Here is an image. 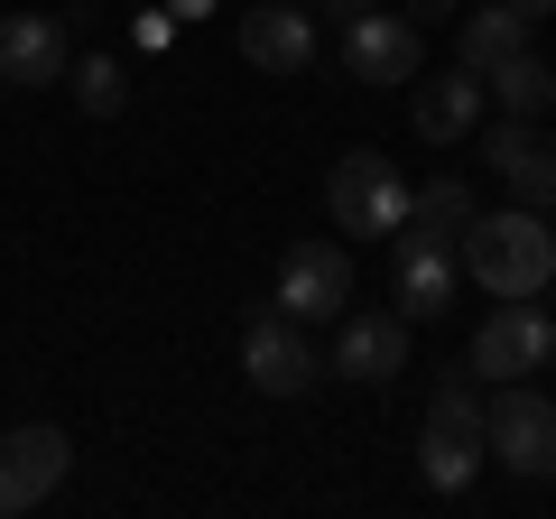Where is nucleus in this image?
<instances>
[{
  "label": "nucleus",
  "instance_id": "1",
  "mask_svg": "<svg viewBox=\"0 0 556 519\" xmlns=\"http://www.w3.org/2000/svg\"><path fill=\"white\" fill-rule=\"evenodd\" d=\"M455 251H464V279L492 288V298H547V279H556V232H547L538 204L473 214V232H464Z\"/></svg>",
  "mask_w": 556,
  "mask_h": 519
},
{
  "label": "nucleus",
  "instance_id": "2",
  "mask_svg": "<svg viewBox=\"0 0 556 519\" xmlns=\"http://www.w3.org/2000/svg\"><path fill=\"white\" fill-rule=\"evenodd\" d=\"M408 204H417V186L399 177L380 149H343L334 167H325V214H334V232H408Z\"/></svg>",
  "mask_w": 556,
  "mask_h": 519
},
{
  "label": "nucleus",
  "instance_id": "3",
  "mask_svg": "<svg viewBox=\"0 0 556 519\" xmlns=\"http://www.w3.org/2000/svg\"><path fill=\"white\" fill-rule=\"evenodd\" d=\"M482 445H492L501 473L556 482V400H547V390H529V380H501V390H492V418H482Z\"/></svg>",
  "mask_w": 556,
  "mask_h": 519
},
{
  "label": "nucleus",
  "instance_id": "4",
  "mask_svg": "<svg viewBox=\"0 0 556 519\" xmlns=\"http://www.w3.org/2000/svg\"><path fill=\"white\" fill-rule=\"evenodd\" d=\"M547 353H556V306H529V298H501L492 316L473 325V371L482 380H529V371H547Z\"/></svg>",
  "mask_w": 556,
  "mask_h": 519
},
{
  "label": "nucleus",
  "instance_id": "5",
  "mask_svg": "<svg viewBox=\"0 0 556 519\" xmlns=\"http://www.w3.org/2000/svg\"><path fill=\"white\" fill-rule=\"evenodd\" d=\"M343 75L353 84H417L427 75V28L408 10H362V20H343Z\"/></svg>",
  "mask_w": 556,
  "mask_h": 519
},
{
  "label": "nucleus",
  "instance_id": "6",
  "mask_svg": "<svg viewBox=\"0 0 556 519\" xmlns=\"http://www.w3.org/2000/svg\"><path fill=\"white\" fill-rule=\"evenodd\" d=\"M241 371H251V390H269V400H306L325 371V353L306 343V325L288 316V306H269V316H251V334H241Z\"/></svg>",
  "mask_w": 556,
  "mask_h": 519
},
{
  "label": "nucleus",
  "instance_id": "7",
  "mask_svg": "<svg viewBox=\"0 0 556 519\" xmlns=\"http://www.w3.org/2000/svg\"><path fill=\"white\" fill-rule=\"evenodd\" d=\"M278 306L298 325H343V306H353V251L343 241H298L278 260Z\"/></svg>",
  "mask_w": 556,
  "mask_h": 519
},
{
  "label": "nucleus",
  "instance_id": "8",
  "mask_svg": "<svg viewBox=\"0 0 556 519\" xmlns=\"http://www.w3.org/2000/svg\"><path fill=\"white\" fill-rule=\"evenodd\" d=\"M455 279H464V251L455 241H437V232H390V298H399V316H437L445 298H455Z\"/></svg>",
  "mask_w": 556,
  "mask_h": 519
},
{
  "label": "nucleus",
  "instance_id": "9",
  "mask_svg": "<svg viewBox=\"0 0 556 519\" xmlns=\"http://www.w3.org/2000/svg\"><path fill=\"white\" fill-rule=\"evenodd\" d=\"M65 65H75V28H65L56 10H20V20H0V84L38 93V84H65Z\"/></svg>",
  "mask_w": 556,
  "mask_h": 519
},
{
  "label": "nucleus",
  "instance_id": "10",
  "mask_svg": "<svg viewBox=\"0 0 556 519\" xmlns=\"http://www.w3.org/2000/svg\"><path fill=\"white\" fill-rule=\"evenodd\" d=\"M482 167L510 186V204H538V214L556 204V149L538 140V121H510V112H501L492 130H482Z\"/></svg>",
  "mask_w": 556,
  "mask_h": 519
},
{
  "label": "nucleus",
  "instance_id": "11",
  "mask_svg": "<svg viewBox=\"0 0 556 519\" xmlns=\"http://www.w3.org/2000/svg\"><path fill=\"white\" fill-rule=\"evenodd\" d=\"M241 65H260V75H306L316 65V10H298V0L241 10Z\"/></svg>",
  "mask_w": 556,
  "mask_h": 519
},
{
  "label": "nucleus",
  "instance_id": "12",
  "mask_svg": "<svg viewBox=\"0 0 556 519\" xmlns=\"http://www.w3.org/2000/svg\"><path fill=\"white\" fill-rule=\"evenodd\" d=\"M482 102H492V93H482L473 65H445V75L417 84L408 121H417V140H427V149H455V140H473V130H482Z\"/></svg>",
  "mask_w": 556,
  "mask_h": 519
},
{
  "label": "nucleus",
  "instance_id": "13",
  "mask_svg": "<svg viewBox=\"0 0 556 519\" xmlns=\"http://www.w3.org/2000/svg\"><path fill=\"white\" fill-rule=\"evenodd\" d=\"M334 371L343 380H362V390H380V380H399L408 371V316H353L343 306V334H334Z\"/></svg>",
  "mask_w": 556,
  "mask_h": 519
},
{
  "label": "nucleus",
  "instance_id": "14",
  "mask_svg": "<svg viewBox=\"0 0 556 519\" xmlns=\"http://www.w3.org/2000/svg\"><path fill=\"white\" fill-rule=\"evenodd\" d=\"M0 464H10V482H20V501L38 510V501H56V482H65V464H75V445H65V427L28 418V427H10V436H0Z\"/></svg>",
  "mask_w": 556,
  "mask_h": 519
},
{
  "label": "nucleus",
  "instance_id": "15",
  "mask_svg": "<svg viewBox=\"0 0 556 519\" xmlns=\"http://www.w3.org/2000/svg\"><path fill=\"white\" fill-rule=\"evenodd\" d=\"M482 464H492V445H482L473 427H437V418L417 427V482H427V492H445V501H455L464 482L482 473Z\"/></svg>",
  "mask_w": 556,
  "mask_h": 519
},
{
  "label": "nucleus",
  "instance_id": "16",
  "mask_svg": "<svg viewBox=\"0 0 556 519\" xmlns=\"http://www.w3.org/2000/svg\"><path fill=\"white\" fill-rule=\"evenodd\" d=\"M519 47H529V20H519L510 0H482V10L455 20V65H473V75H492V65L519 56Z\"/></svg>",
  "mask_w": 556,
  "mask_h": 519
},
{
  "label": "nucleus",
  "instance_id": "17",
  "mask_svg": "<svg viewBox=\"0 0 556 519\" xmlns=\"http://www.w3.org/2000/svg\"><path fill=\"white\" fill-rule=\"evenodd\" d=\"M482 93H492L510 121H547L556 112V65L538 56V47H519V56H501L492 75H482Z\"/></svg>",
  "mask_w": 556,
  "mask_h": 519
},
{
  "label": "nucleus",
  "instance_id": "18",
  "mask_svg": "<svg viewBox=\"0 0 556 519\" xmlns=\"http://www.w3.org/2000/svg\"><path fill=\"white\" fill-rule=\"evenodd\" d=\"M473 214H482V204H473V186H464V177H427V186H417V204H408V223H417V232H437V241H464V232H473Z\"/></svg>",
  "mask_w": 556,
  "mask_h": 519
},
{
  "label": "nucleus",
  "instance_id": "19",
  "mask_svg": "<svg viewBox=\"0 0 556 519\" xmlns=\"http://www.w3.org/2000/svg\"><path fill=\"white\" fill-rule=\"evenodd\" d=\"M65 93H75L93 121H112L121 102H130V75H121V56H102V47H75V65H65Z\"/></svg>",
  "mask_w": 556,
  "mask_h": 519
},
{
  "label": "nucleus",
  "instance_id": "20",
  "mask_svg": "<svg viewBox=\"0 0 556 519\" xmlns=\"http://www.w3.org/2000/svg\"><path fill=\"white\" fill-rule=\"evenodd\" d=\"M408 20H464V0H408Z\"/></svg>",
  "mask_w": 556,
  "mask_h": 519
},
{
  "label": "nucleus",
  "instance_id": "21",
  "mask_svg": "<svg viewBox=\"0 0 556 519\" xmlns=\"http://www.w3.org/2000/svg\"><path fill=\"white\" fill-rule=\"evenodd\" d=\"M28 501H20V482H10V464H0V519H20Z\"/></svg>",
  "mask_w": 556,
  "mask_h": 519
},
{
  "label": "nucleus",
  "instance_id": "22",
  "mask_svg": "<svg viewBox=\"0 0 556 519\" xmlns=\"http://www.w3.org/2000/svg\"><path fill=\"white\" fill-rule=\"evenodd\" d=\"M316 10H343V20H362V10H390V0H316Z\"/></svg>",
  "mask_w": 556,
  "mask_h": 519
},
{
  "label": "nucleus",
  "instance_id": "23",
  "mask_svg": "<svg viewBox=\"0 0 556 519\" xmlns=\"http://www.w3.org/2000/svg\"><path fill=\"white\" fill-rule=\"evenodd\" d=\"M510 10H519L529 28H538V20H556V0H510Z\"/></svg>",
  "mask_w": 556,
  "mask_h": 519
},
{
  "label": "nucleus",
  "instance_id": "24",
  "mask_svg": "<svg viewBox=\"0 0 556 519\" xmlns=\"http://www.w3.org/2000/svg\"><path fill=\"white\" fill-rule=\"evenodd\" d=\"M167 10H177V20H204V10H214V0H167Z\"/></svg>",
  "mask_w": 556,
  "mask_h": 519
},
{
  "label": "nucleus",
  "instance_id": "25",
  "mask_svg": "<svg viewBox=\"0 0 556 519\" xmlns=\"http://www.w3.org/2000/svg\"><path fill=\"white\" fill-rule=\"evenodd\" d=\"M547 298H556V279H547Z\"/></svg>",
  "mask_w": 556,
  "mask_h": 519
},
{
  "label": "nucleus",
  "instance_id": "26",
  "mask_svg": "<svg viewBox=\"0 0 556 519\" xmlns=\"http://www.w3.org/2000/svg\"><path fill=\"white\" fill-rule=\"evenodd\" d=\"M547 149H556V140H547Z\"/></svg>",
  "mask_w": 556,
  "mask_h": 519
}]
</instances>
